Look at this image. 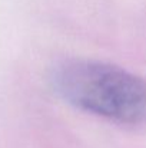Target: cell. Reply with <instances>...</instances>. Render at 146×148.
I'll return each instance as SVG.
<instances>
[{"instance_id":"1","label":"cell","mask_w":146,"mask_h":148,"mask_svg":"<svg viewBox=\"0 0 146 148\" xmlns=\"http://www.w3.org/2000/svg\"><path fill=\"white\" fill-rule=\"evenodd\" d=\"M52 85L72 106L123 127L146 122V81L105 60L75 58L56 65Z\"/></svg>"}]
</instances>
